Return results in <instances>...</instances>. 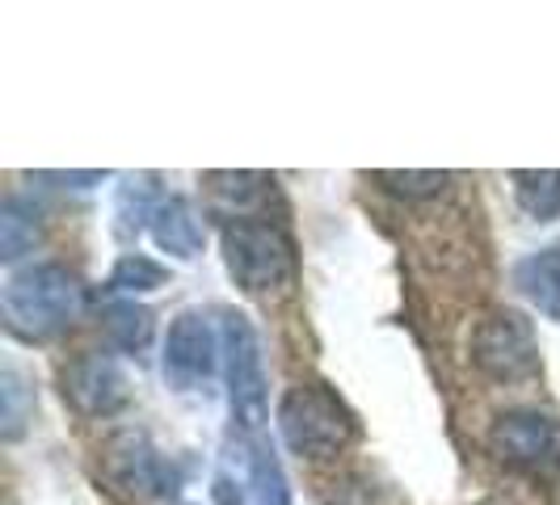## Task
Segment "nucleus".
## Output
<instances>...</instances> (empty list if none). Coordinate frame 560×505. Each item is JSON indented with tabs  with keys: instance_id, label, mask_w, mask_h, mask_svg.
Returning a JSON list of instances; mask_svg holds the SVG:
<instances>
[{
	"instance_id": "18",
	"label": "nucleus",
	"mask_w": 560,
	"mask_h": 505,
	"mask_svg": "<svg viewBox=\"0 0 560 505\" xmlns=\"http://www.w3.org/2000/svg\"><path fill=\"white\" fill-rule=\"evenodd\" d=\"M207 181H211V190H215L220 198L253 202V198L266 195V177H261V173H211Z\"/></svg>"
},
{
	"instance_id": "16",
	"label": "nucleus",
	"mask_w": 560,
	"mask_h": 505,
	"mask_svg": "<svg viewBox=\"0 0 560 505\" xmlns=\"http://www.w3.org/2000/svg\"><path fill=\"white\" fill-rule=\"evenodd\" d=\"M165 279H168L165 266H156V261L143 257V252H127V257L114 266L110 291H118V295H143V291L165 286Z\"/></svg>"
},
{
	"instance_id": "5",
	"label": "nucleus",
	"mask_w": 560,
	"mask_h": 505,
	"mask_svg": "<svg viewBox=\"0 0 560 505\" xmlns=\"http://www.w3.org/2000/svg\"><path fill=\"white\" fill-rule=\"evenodd\" d=\"M472 363L498 384H523L539 371V341L523 312H489L472 333Z\"/></svg>"
},
{
	"instance_id": "4",
	"label": "nucleus",
	"mask_w": 560,
	"mask_h": 505,
	"mask_svg": "<svg viewBox=\"0 0 560 505\" xmlns=\"http://www.w3.org/2000/svg\"><path fill=\"white\" fill-rule=\"evenodd\" d=\"M220 337H224L228 409H232V421L241 430H261L266 425V409H270V396H266V359H261L257 329H253L241 312H228Z\"/></svg>"
},
{
	"instance_id": "8",
	"label": "nucleus",
	"mask_w": 560,
	"mask_h": 505,
	"mask_svg": "<svg viewBox=\"0 0 560 505\" xmlns=\"http://www.w3.org/2000/svg\"><path fill=\"white\" fill-rule=\"evenodd\" d=\"M63 396L84 418H110L127 404V375L106 354H81L63 371Z\"/></svg>"
},
{
	"instance_id": "20",
	"label": "nucleus",
	"mask_w": 560,
	"mask_h": 505,
	"mask_svg": "<svg viewBox=\"0 0 560 505\" xmlns=\"http://www.w3.org/2000/svg\"><path fill=\"white\" fill-rule=\"evenodd\" d=\"M47 181H63V186H97V181H106V173H43Z\"/></svg>"
},
{
	"instance_id": "3",
	"label": "nucleus",
	"mask_w": 560,
	"mask_h": 505,
	"mask_svg": "<svg viewBox=\"0 0 560 505\" xmlns=\"http://www.w3.org/2000/svg\"><path fill=\"white\" fill-rule=\"evenodd\" d=\"M224 266L249 295L282 291L295 282V245L279 224L232 220L224 227Z\"/></svg>"
},
{
	"instance_id": "14",
	"label": "nucleus",
	"mask_w": 560,
	"mask_h": 505,
	"mask_svg": "<svg viewBox=\"0 0 560 505\" xmlns=\"http://www.w3.org/2000/svg\"><path fill=\"white\" fill-rule=\"evenodd\" d=\"M106 333L122 350H143L152 341V312L136 304V300H118V304L106 308Z\"/></svg>"
},
{
	"instance_id": "2",
	"label": "nucleus",
	"mask_w": 560,
	"mask_h": 505,
	"mask_svg": "<svg viewBox=\"0 0 560 505\" xmlns=\"http://www.w3.org/2000/svg\"><path fill=\"white\" fill-rule=\"evenodd\" d=\"M279 434L304 459H334L354 438V418L329 388L295 384L279 404Z\"/></svg>"
},
{
	"instance_id": "12",
	"label": "nucleus",
	"mask_w": 560,
	"mask_h": 505,
	"mask_svg": "<svg viewBox=\"0 0 560 505\" xmlns=\"http://www.w3.org/2000/svg\"><path fill=\"white\" fill-rule=\"evenodd\" d=\"M510 181H514V202L532 220L552 224L560 215V168H518Z\"/></svg>"
},
{
	"instance_id": "7",
	"label": "nucleus",
	"mask_w": 560,
	"mask_h": 505,
	"mask_svg": "<svg viewBox=\"0 0 560 505\" xmlns=\"http://www.w3.org/2000/svg\"><path fill=\"white\" fill-rule=\"evenodd\" d=\"M489 447L493 455L510 463V468H527L539 472L544 463H552L560 450V430L548 413H535V409H514L502 413L489 430Z\"/></svg>"
},
{
	"instance_id": "15",
	"label": "nucleus",
	"mask_w": 560,
	"mask_h": 505,
	"mask_svg": "<svg viewBox=\"0 0 560 505\" xmlns=\"http://www.w3.org/2000/svg\"><path fill=\"white\" fill-rule=\"evenodd\" d=\"M249 484H253V505H295L291 502V489H287V477H282V463L275 459L270 447H253Z\"/></svg>"
},
{
	"instance_id": "9",
	"label": "nucleus",
	"mask_w": 560,
	"mask_h": 505,
	"mask_svg": "<svg viewBox=\"0 0 560 505\" xmlns=\"http://www.w3.org/2000/svg\"><path fill=\"white\" fill-rule=\"evenodd\" d=\"M110 477L143 497H173L177 493V468L143 434H122L110 443Z\"/></svg>"
},
{
	"instance_id": "17",
	"label": "nucleus",
	"mask_w": 560,
	"mask_h": 505,
	"mask_svg": "<svg viewBox=\"0 0 560 505\" xmlns=\"http://www.w3.org/2000/svg\"><path fill=\"white\" fill-rule=\"evenodd\" d=\"M375 181L396 198H409V202H421V198L443 195L451 177L447 173H375Z\"/></svg>"
},
{
	"instance_id": "11",
	"label": "nucleus",
	"mask_w": 560,
	"mask_h": 505,
	"mask_svg": "<svg viewBox=\"0 0 560 505\" xmlns=\"http://www.w3.org/2000/svg\"><path fill=\"white\" fill-rule=\"evenodd\" d=\"M514 282L532 300L535 312H544L548 320H560V245L523 257L514 270Z\"/></svg>"
},
{
	"instance_id": "19",
	"label": "nucleus",
	"mask_w": 560,
	"mask_h": 505,
	"mask_svg": "<svg viewBox=\"0 0 560 505\" xmlns=\"http://www.w3.org/2000/svg\"><path fill=\"white\" fill-rule=\"evenodd\" d=\"M0 384H4V388H0V392H4V438H18L22 425H26V421H22V379H18L13 371H4Z\"/></svg>"
},
{
	"instance_id": "13",
	"label": "nucleus",
	"mask_w": 560,
	"mask_h": 505,
	"mask_svg": "<svg viewBox=\"0 0 560 505\" xmlns=\"http://www.w3.org/2000/svg\"><path fill=\"white\" fill-rule=\"evenodd\" d=\"M38 236H43L38 211L30 207L26 198H4V207H0V257L18 261L22 252L38 245Z\"/></svg>"
},
{
	"instance_id": "6",
	"label": "nucleus",
	"mask_w": 560,
	"mask_h": 505,
	"mask_svg": "<svg viewBox=\"0 0 560 505\" xmlns=\"http://www.w3.org/2000/svg\"><path fill=\"white\" fill-rule=\"evenodd\" d=\"M224 354V337L211 329L202 312H182L165 337V375L177 388H198L211 379V371Z\"/></svg>"
},
{
	"instance_id": "10",
	"label": "nucleus",
	"mask_w": 560,
	"mask_h": 505,
	"mask_svg": "<svg viewBox=\"0 0 560 505\" xmlns=\"http://www.w3.org/2000/svg\"><path fill=\"white\" fill-rule=\"evenodd\" d=\"M148 232H152V245H156V249L168 252V257H182V261L198 257V252H202V240H207L198 211L177 195L161 198V202L152 207Z\"/></svg>"
},
{
	"instance_id": "1",
	"label": "nucleus",
	"mask_w": 560,
	"mask_h": 505,
	"mask_svg": "<svg viewBox=\"0 0 560 505\" xmlns=\"http://www.w3.org/2000/svg\"><path fill=\"white\" fill-rule=\"evenodd\" d=\"M84 300H89L84 282L59 261H30L22 270H13L0 291L4 325L26 341L63 333L84 312Z\"/></svg>"
}]
</instances>
